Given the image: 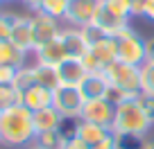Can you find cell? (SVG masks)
Masks as SVG:
<instances>
[{
  "instance_id": "1f68e13d",
  "label": "cell",
  "mask_w": 154,
  "mask_h": 149,
  "mask_svg": "<svg viewBox=\"0 0 154 149\" xmlns=\"http://www.w3.org/2000/svg\"><path fill=\"white\" fill-rule=\"evenodd\" d=\"M66 149H91V147H88L84 140H79V138L75 136V138H70V140L66 142Z\"/></svg>"
},
{
  "instance_id": "5bb4252c",
  "label": "cell",
  "mask_w": 154,
  "mask_h": 149,
  "mask_svg": "<svg viewBox=\"0 0 154 149\" xmlns=\"http://www.w3.org/2000/svg\"><path fill=\"white\" fill-rule=\"evenodd\" d=\"M32 122H34L36 136H43V133H50V131H57L59 127H61L63 118L54 106H45V109L32 113Z\"/></svg>"
},
{
  "instance_id": "9a60e30c",
  "label": "cell",
  "mask_w": 154,
  "mask_h": 149,
  "mask_svg": "<svg viewBox=\"0 0 154 149\" xmlns=\"http://www.w3.org/2000/svg\"><path fill=\"white\" fill-rule=\"evenodd\" d=\"M20 104L27 106L32 113H34V111L45 109V106H52V91L38 86V84H34L32 88H27V91L20 95Z\"/></svg>"
},
{
  "instance_id": "484cf974",
  "label": "cell",
  "mask_w": 154,
  "mask_h": 149,
  "mask_svg": "<svg viewBox=\"0 0 154 149\" xmlns=\"http://www.w3.org/2000/svg\"><path fill=\"white\" fill-rule=\"evenodd\" d=\"M79 29H82V34H84V39H86L88 48H91V45H95V43H100L102 39H106V36H109V34H106V32H102V29L97 27L95 23L84 25V27H79Z\"/></svg>"
},
{
  "instance_id": "30bf717a",
  "label": "cell",
  "mask_w": 154,
  "mask_h": 149,
  "mask_svg": "<svg viewBox=\"0 0 154 149\" xmlns=\"http://www.w3.org/2000/svg\"><path fill=\"white\" fill-rule=\"evenodd\" d=\"M111 61H116V50H113V43H111V36L102 39L100 43L91 45L88 52L82 57V63L88 72H100L109 66Z\"/></svg>"
},
{
  "instance_id": "f546056e",
  "label": "cell",
  "mask_w": 154,
  "mask_h": 149,
  "mask_svg": "<svg viewBox=\"0 0 154 149\" xmlns=\"http://www.w3.org/2000/svg\"><path fill=\"white\" fill-rule=\"evenodd\" d=\"M16 70H18V68H14V66H0V86H7V84H14Z\"/></svg>"
},
{
  "instance_id": "83f0119b",
  "label": "cell",
  "mask_w": 154,
  "mask_h": 149,
  "mask_svg": "<svg viewBox=\"0 0 154 149\" xmlns=\"http://www.w3.org/2000/svg\"><path fill=\"white\" fill-rule=\"evenodd\" d=\"M16 16L18 14H11V11H2L0 9V39H9V32H11V25H14Z\"/></svg>"
},
{
  "instance_id": "f35d334b",
  "label": "cell",
  "mask_w": 154,
  "mask_h": 149,
  "mask_svg": "<svg viewBox=\"0 0 154 149\" xmlns=\"http://www.w3.org/2000/svg\"><path fill=\"white\" fill-rule=\"evenodd\" d=\"M0 5H5V2H2V0H0Z\"/></svg>"
},
{
  "instance_id": "8992f818",
  "label": "cell",
  "mask_w": 154,
  "mask_h": 149,
  "mask_svg": "<svg viewBox=\"0 0 154 149\" xmlns=\"http://www.w3.org/2000/svg\"><path fill=\"white\" fill-rule=\"evenodd\" d=\"M86 97L82 95L79 86H57L52 91V106L61 113V118L79 120Z\"/></svg>"
},
{
  "instance_id": "44dd1931",
  "label": "cell",
  "mask_w": 154,
  "mask_h": 149,
  "mask_svg": "<svg viewBox=\"0 0 154 149\" xmlns=\"http://www.w3.org/2000/svg\"><path fill=\"white\" fill-rule=\"evenodd\" d=\"M34 84H36V79H34V66L32 63H25V66H20L18 70H16V77H14V84H11V86L18 91V95H23Z\"/></svg>"
},
{
  "instance_id": "ac0fdd59",
  "label": "cell",
  "mask_w": 154,
  "mask_h": 149,
  "mask_svg": "<svg viewBox=\"0 0 154 149\" xmlns=\"http://www.w3.org/2000/svg\"><path fill=\"white\" fill-rule=\"evenodd\" d=\"M79 91L86 100H95V97H104L106 91H109V82H106L104 72H88L84 82L79 84Z\"/></svg>"
},
{
  "instance_id": "6da1fadb",
  "label": "cell",
  "mask_w": 154,
  "mask_h": 149,
  "mask_svg": "<svg viewBox=\"0 0 154 149\" xmlns=\"http://www.w3.org/2000/svg\"><path fill=\"white\" fill-rule=\"evenodd\" d=\"M36 140L32 122V111L23 104H14L0 111V147L2 149H25Z\"/></svg>"
},
{
  "instance_id": "ffe728a7",
  "label": "cell",
  "mask_w": 154,
  "mask_h": 149,
  "mask_svg": "<svg viewBox=\"0 0 154 149\" xmlns=\"http://www.w3.org/2000/svg\"><path fill=\"white\" fill-rule=\"evenodd\" d=\"M32 66H34V79H36L38 86L50 88V91H54L59 86V77H57V68L54 66H45V63H36V61Z\"/></svg>"
},
{
  "instance_id": "8d00e7d4",
  "label": "cell",
  "mask_w": 154,
  "mask_h": 149,
  "mask_svg": "<svg viewBox=\"0 0 154 149\" xmlns=\"http://www.w3.org/2000/svg\"><path fill=\"white\" fill-rule=\"evenodd\" d=\"M145 5H147V7H152V5H154V0H145Z\"/></svg>"
},
{
  "instance_id": "cb8c5ba5",
  "label": "cell",
  "mask_w": 154,
  "mask_h": 149,
  "mask_svg": "<svg viewBox=\"0 0 154 149\" xmlns=\"http://www.w3.org/2000/svg\"><path fill=\"white\" fill-rule=\"evenodd\" d=\"M140 93L154 95V63L145 61L140 66Z\"/></svg>"
},
{
  "instance_id": "603a6c76",
  "label": "cell",
  "mask_w": 154,
  "mask_h": 149,
  "mask_svg": "<svg viewBox=\"0 0 154 149\" xmlns=\"http://www.w3.org/2000/svg\"><path fill=\"white\" fill-rule=\"evenodd\" d=\"M38 11L63 23V20H66V14H68V0H43Z\"/></svg>"
},
{
  "instance_id": "ba28073f",
  "label": "cell",
  "mask_w": 154,
  "mask_h": 149,
  "mask_svg": "<svg viewBox=\"0 0 154 149\" xmlns=\"http://www.w3.org/2000/svg\"><path fill=\"white\" fill-rule=\"evenodd\" d=\"M113 118H116V106L111 104L106 97H95V100H86L84 102V109H82L79 120H86V122L102 124V127H109L111 129Z\"/></svg>"
},
{
  "instance_id": "7c38bea8",
  "label": "cell",
  "mask_w": 154,
  "mask_h": 149,
  "mask_svg": "<svg viewBox=\"0 0 154 149\" xmlns=\"http://www.w3.org/2000/svg\"><path fill=\"white\" fill-rule=\"evenodd\" d=\"M59 41H61L63 50H66L68 59H82L88 52V43L84 39V34L79 27H70V25H63L61 34H59Z\"/></svg>"
},
{
  "instance_id": "7a4b0ae2",
  "label": "cell",
  "mask_w": 154,
  "mask_h": 149,
  "mask_svg": "<svg viewBox=\"0 0 154 149\" xmlns=\"http://www.w3.org/2000/svg\"><path fill=\"white\" fill-rule=\"evenodd\" d=\"M154 131V120L143 111L136 97L120 102L116 106V118L111 124V133L113 136H138V138H147Z\"/></svg>"
},
{
  "instance_id": "52a82bcc",
  "label": "cell",
  "mask_w": 154,
  "mask_h": 149,
  "mask_svg": "<svg viewBox=\"0 0 154 149\" xmlns=\"http://www.w3.org/2000/svg\"><path fill=\"white\" fill-rule=\"evenodd\" d=\"M102 7V0H68V14L63 23L70 27H84L95 23V16Z\"/></svg>"
},
{
  "instance_id": "836d02e7",
  "label": "cell",
  "mask_w": 154,
  "mask_h": 149,
  "mask_svg": "<svg viewBox=\"0 0 154 149\" xmlns=\"http://www.w3.org/2000/svg\"><path fill=\"white\" fill-rule=\"evenodd\" d=\"M20 2H23V5L27 7L32 14H36V11L41 9V2H43V0H20Z\"/></svg>"
},
{
  "instance_id": "277c9868",
  "label": "cell",
  "mask_w": 154,
  "mask_h": 149,
  "mask_svg": "<svg viewBox=\"0 0 154 149\" xmlns=\"http://www.w3.org/2000/svg\"><path fill=\"white\" fill-rule=\"evenodd\" d=\"M102 72H104L109 86L125 93L127 97H136L140 93V66H131L125 61H111Z\"/></svg>"
},
{
  "instance_id": "d4e9b609",
  "label": "cell",
  "mask_w": 154,
  "mask_h": 149,
  "mask_svg": "<svg viewBox=\"0 0 154 149\" xmlns=\"http://www.w3.org/2000/svg\"><path fill=\"white\" fill-rule=\"evenodd\" d=\"M14 104H20L18 91H16L11 84H7V86H0V111L9 109V106H14Z\"/></svg>"
},
{
  "instance_id": "f1b7e54d",
  "label": "cell",
  "mask_w": 154,
  "mask_h": 149,
  "mask_svg": "<svg viewBox=\"0 0 154 149\" xmlns=\"http://www.w3.org/2000/svg\"><path fill=\"white\" fill-rule=\"evenodd\" d=\"M136 100H138V104L143 106L145 113H147V115L154 120V95H147V93H138V95H136Z\"/></svg>"
},
{
  "instance_id": "8fae6325",
  "label": "cell",
  "mask_w": 154,
  "mask_h": 149,
  "mask_svg": "<svg viewBox=\"0 0 154 149\" xmlns=\"http://www.w3.org/2000/svg\"><path fill=\"white\" fill-rule=\"evenodd\" d=\"M9 41L14 45H18L23 52L32 54L34 52V29H32V14L23 16L18 14L11 25V32H9Z\"/></svg>"
},
{
  "instance_id": "74e56055",
  "label": "cell",
  "mask_w": 154,
  "mask_h": 149,
  "mask_svg": "<svg viewBox=\"0 0 154 149\" xmlns=\"http://www.w3.org/2000/svg\"><path fill=\"white\" fill-rule=\"evenodd\" d=\"M2 2H5V5H7V2H20V0H2Z\"/></svg>"
},
{
  "instance_id": "d6986e66",
  "label": "cell",
  "mask_w": 154,
  "mask_h": 149,
  "mask_svg": "<svg viewBox=\"0 0 154 149\" xmlns=\"http://www.w3.org/2000/svg\"><path fill=\"white\" fill-rule=\"evenodd\" d=\"M27 63V52L14 45L9 39H0V66H14L20 68Z\"/></svg>"
},
{
  "instance_id": "d6a6232c",
  "label": "cell",
  "mask_w": 154,
  "mask_h": 149,
  "mask_svg": "<svg viewBox=\"0 0 154 149\" xmlns=\"http://www.w3.org/2000/svg\"><path fill=\"white\" fill-rule=\"evenodd\" d=\"M91 149H116V138H113V136H109L106 140H102V142L93 145Z\"/></svg>"
},
{
  "instance_id": "4dcf8cb0",
  "label": "cell",
  "mask_w": 154,
  "mask_h": 149,
  "mask_svg": "<svg viewBox=\"0 0 154 149\" xmlns=\"http://www.w3.org/2000/svg\"><path fill=\"white\" fill-rule=\"evenodd\" d=\"M145 61L154 63V36L152 39H145Z\"/></svg>"
},
{
  "instance_id": "2e32d148",
  "label": "cell",
  "mask_w": 154,
  "mask_h": 149,
  "mask_svg": "<svg viewBox=\"0 0 154 149\" xmlns=\"http://www.w3.org/2000/svg\"><path fill=\"white\" fill-rule=\"evenodd\" d=\"M32 57H34L36 63H45V66H54V68H57L63 59H68V54H66V50H63L61 41L57 39V41H52V43H48V45L36 48L32 52Z\"/></svg>"
},
{
  "instance_id": "4316f807",
  "label": "cell",
  "mask_w": 154,
  "mask_h": 149,
  "mask_svg": "<svg viewBox=\"0 0 154 149\" xmlns=\"http://www.w3.org/2000/svg\"><path fill=\"white\" fill-rule=\"evenodd\" d=\"M116 138V149H143V140L138 136H113Z\"/></svg>"
},
{
  "instance_id": "e575fe53",
  "label": "cell",
  "mask_w": 154,
  "mask_h": 149,
  "mask_svg": "<svg viewBox=\"0 0 154 149\" xmlns=\"http://www.w3.org/2000/svg\"><path fill=\"white\" fill-rule=\"evenodd\" d=\"M143 149H154V133H149L147 138L143 140Z\"/></svg>"
},
{
  "instance_id": "d590c367",
  "label": "cell",
  "mask_w": 154,
  "mask_h": 149,
  "mask_svg": "<svg viewBox=\"0 0 154 149\" xmlns=\"http://www.w3.org/2000/svg\"><path fill=\"white\" fill-rule=\"evenodd\" d=\"M25 149H38V147H36V145L32 142V145H27V147H25Z\"/></svg>"
},
{
  "instance_id": "e0dca14e",
  "label": "cell",
  "mask_w": 154,
  "mask_h": 149,
  "mask_svg": "<svg viewBox=\"0 0 154 149\" xmlns=\"http://www.w3.org/2000/svg\"><path fill=\"white\" fill-rule=\"evenodd\" d=\"M77 138L84 140V142L88 145V147H93V145L102 142V140H106L111 133L109 127H102V124H93V122H86V120H79L77 122Z\"/></svg>"
},
{
  "instance_id": "5b68a950",
  "label": "cell",
  "mask_w": 154,
  "mask_h": 149,
  "mask_svg": "<svg viewBox=\"0 0 154 149\" xmlns=\"http://www.w3.org/2000/svg\"><path fill=\"white\" fill-rule=\"evenodd\" d=\"M131 0H102V7L95 16V25L106 34L118 32L125 25H131Z\"/></svg>"
},
{
  "instance_id": "9c48e42d",
  "label": "cell",
  "mask_w": 154,
  "mask_h": 149,
  "mask_svg": "<svg viewBox=\"0 0 154 149\" xmlns=\"http://www.w3.org/2000/svg\"><path fill=\"white\" fill-rule=\"evenodd\" d=\"M61 20L57 18H50V16L41 14H32V29H34V50L41 48V45H48L52 41L59 39V34H61Z\"/></svg>"
},
{
  "instance_id": "4fadbf2b",
  "label": "cell",
  "mask_w": 154,
  "mask_h": 149,
  "mask_svg": "<svg viewBox=\"0 0 154 149\" xmlns=\"http://www.w3.org/2000/svg\"><path fill=\"white\" fill-rule=\"evenodd\" d=\"M86 75H88V70L84 68L82 59H63L57 66L59 86H79Z\"/></svg>"
},
{
  "instance_id": "3957f363",
  "label": "cell",
  "mask_w": 154,
  "mask_h": 149,
  "mask_svg": "<svg viewBox=\"0 0 154 149\" xmlns=\"http://www.w3.org/2000/svg\"><path fill=\"white\" fill-rule=\"evenodd\" d=\"M109 36L116 50V61H125L131 66H143L145 63V39L131 25H125Z\"/></svg>"
},
{
  "instance_id": "7402d4cb",
  "label": "cell",
  "mask_w": 154,
  "mask_h": 149,
  "mask_svg": "<svg viewBox=\"0 0 154 149\" xmlns=\"http://www.w3.org/2000/svg\"><path fill=\"white\" fill-rule=\"evenodd\" d=\"M70 138H66V136L61 133V131H50V133H43V136H36V140H34V145H36L38 149H66V142Z\"/></svg>"
}]
</instances>
